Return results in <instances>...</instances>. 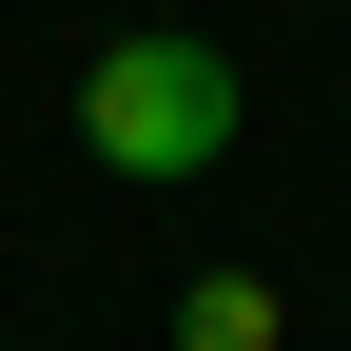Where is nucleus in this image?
I'll list each match as a JSON object with an SVG mask.
<instances>
[{"mask_svg": "<svg viewBox=\"0 0 351 351\" xmlns=\"http://www.w3.org/2000/svg\"><path fill=\"white\" fill-rule=\"evenodd\" d=\"M176 351H274V274H195L176 293Z\"/></svg>", "mask_w": 351, "mask_h": 351, "instance_id": "2", "label": "nucleus"}, {"mask_svg": "<svg viewBox=\"0 0 351 351\" xmlns=\"http://www.w3.org/2000/svg\"><path fill=\"white\" fill-rule=\"evenodd\" d=\"M234 59L215 39H176V20H137V39H98L78 59V137H98V176H156V195H195L215 156H234Z\"/></svg>", "mask_w": 351, "mask_h": 351, "instance_id": "1", "label": "nucleus"}]
</instances>
